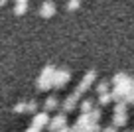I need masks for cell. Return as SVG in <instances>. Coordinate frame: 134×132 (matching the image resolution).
<instances>
[{
	"label": "cell",
	"mask_w": 134,
	"mask_h": 132,
	"mask_svg": "<svg viewBox=\"0 0 134 132\" xmlns=\"http://www.w3.org/2000/svg\"><path fill=\"white\" fill-rule=\"evenodd\" d=\"M55 67L53 65H46L40 73L38 81H36V87H38L40 91H49L51 87H53V75H55Z\"/></svg>",
	"instance_id": "1"
},
{
	"label": "cell",
	"mask_w": 134,
	"mask_h": 132,
	"mask_svg": "<svg viewBox=\"0 0 134 132\" xmlns=\"http://www.w3.org/2000/svg\"><path fill=\"white\" fill-rule=\"evenodd\" d=\"M81 95H83V93H79V91L75 89V91H73L71 95H69V97L61 103V111L65 112V114H67V112H71V111H75V107H77V103H79Z\"/></svg>",
	"instance_id": "2"
},
{
	"label": "cell",
	"mask_w": 134,
	"mask_h": 132,
	"mask_svg": "<svg viewBox=\"0 0 134 132\" xmlns=\"http://www.w3.org/2000/svg\"><path fill=\"white\" fill-rule=\"evenodd\" d=\"M63 126H67V114H65V112H57V114L49 120L47 130H49V132H59Z\"/></svg>",
	"instance_id": "3"
},
{
	"label": "cell",
	"mask_w": 134,
	"mask_h": 132,
	"mask_svg": "<svg viewBox=\"0 0 134 132\" xmlns=\"http://www.w3.org/2000/svg\"><path fill=\"white\" fill-rule=\"evenodd\" d=\"M95 79H97V71L95 69H91V71H87V73L83 75V79H81V83L75 87L79 93H85V91H89V87L95 83Z\"/></svg>",
	"instance_id": "4"
},
{
	"label": "cell",
	"mask_w": 134,
	"mask_h": 132,
	"mask_svg": "<svg viewBox=\"0 0 134 132\" xmlns=\"http://www.w3.org/2000/svg\"><path fill=\"white\" fill-rule=\"evenodd\" d=\"M69 79H71V73L67 69H57L53 75V89H61V87H65L67 83H69Z\"/></svg>",
	"instance_id": "5"
},
{
	"label": "cell",
	"mask_w": 134,
	"mask_h": 132,
	"mask_svg": "<svg viewBox=\"0 0 134 132\" xmlns=\"http://www.w3.org/2000/svg\"><path fill=\"white\" fill-rule=\"evenodd\" d=\"M49 114H47L46 111H42V112H38V114H34V120H32V126H36V128H40L42 130L43 126H49Z\"/></svg>",
	"instance_id": "6"
},
{
	"label": "cell",
	"mask_w": 134,
	"mask_h": 132,
	"mask_svg": "<svg viewBox=\"0 0 134 132\" xmlns=\"http://www.w3.org/2000/svg\"><path fill=\"white\" fill-rule=\"evenodd\" d=\"M55 10H57L55 2H51V0H46V2L40 6V16H43V18H51V16L55 14Z\"/></svg>",
	"instance_id": "7"
},
{
	"label": "cell",
	"mask_w": 134,
	"mask_h": 132,
	"mask_svg": "<svg viewBox=\"0 0 134 132\" xmlns=\"http://www.w3.org/2000/svg\"><path fill=\"white\" fill-rule=\"evenodd\" d=\"M57 107H59V101H57V97H55V95H49L46 101H43V111H46V112L55 111Z\"/></svg>",
	"instance_id": "8"
},
{
	"label": "cell",
	"mask_w": 134,
	"mask_h": 132,
	"mask_svg": "<svg viewBox=\"0 0 134 132\" xmlns=\"http://www.w3.org/2000/svg\"><path fill=\"white\" fill-rule=\"evenodd\" d=\"M130 79H132V77H130V75H126V73H116V75L113 77V85H114V87H122V85H126Z\"/></svg>",
	"instance_id": "9"
},
{
	"label": "cell",
	"mask_w": 134,
	"mask_h": 132,
	"mask_svg": "<svg viewBox=\"0 0 134 132\" xmlns=\"http://www.w3.org/2000/svg\"><path fill=\"white\" fill-rule=\"evenodd\" d=\"M126 122H128V114H113V126L114 128L126 126Z\"/></svg>",
	"instance_id": "10"
},
{
	"label": "cell",
	"mask_w": 134,
	"mask_h": 132,
	"mask_svg": "<svg viewBox=\"0 0 134 132\" xmlns=\"http://www.w3.org/2000/svg\"><path fill=\"white\" fill-rule=\"evenodd\" d=\"M79 108H81V114H89V112H93V108H95V103H93V99H85Z\"/></svg>",
	"instance_id": "11"
},
{
	"label": "cell",
	"mask_w": 134,
	"mask_h": 132,
	"mask_svg": "<svg viewBox=\"0 0 134 132\" xmlns=\"http://www.w3.org/2000/svg\"><path fill=\"white\" fill-rule=\"evenodd\" d=\"M97 95H105V93H110L109 91V79H105V81H99L97 83Z\"/></svg>",
	"instance_id": "12"
},
{
	"label": "cell",
	"mask_w": 134,
	"mask_h": 132,
	"mask_svg": "<svg viewBox=\"0 0 134 132\" xmlns=\"http://www.w3.org/2000/svg\"><path fill=\"white\" fill-rule=\"evenodd\" d=\"M26 10H28V0H18L16 4H14V12L20 16V14H24Z\"/></svg>",
	"instance_id": "13"
},
{
	"label": "cell",
	"mask_w": 134,
	"mask_h": 132,
	"mask_svg": "<svg viewBox=\"0 0 134 132\" xmlns=\"http://www.w3.org/2000/svg\"><path fill=\"white\" fill-rule=\"evenodd\" d=\"M126 107H128L126 103H116L113 112H114V114H126Z\"/></svg>",
	"instance_id": "14"
},
{
	"label": "cell",
	"mask_w": 134,
	"mask_h": 132,
	"mask_svg": "<svg viewBox=\"0 0 134 132\" xmlns=\"http://www.w3.org/2000/svg\"><path fill=\"white\" fill-rule=\"evenodd\" d=\"M14 112H28V103H26V101L16 103L14 104Z\"/></svg>",
	"instance_id": "15"
},
{
	"label": "cell",
	"mask_w": 134,
	"mask_h": 132,
	"mask_svg": "<svg viewBox=\"0 0 134 132\" xmlns=\"http://www.w3.org/2000/svg\"><path fill=\"white\" fill-rule=\"evenodd\" d=\"M109 103H113V95H110V93L99 95V104H109Z\"/></svg>",
	"instance_id": "16"
},
{
	"label": "cell",
	"mask_w": 134,
	"mask_h": 132,
	"mask_svg": "<svg viewBox=\"0 0 134 132\" xmlns=\"http://www.w3.org/2000/svg\"><path fill=\"white\" fill-rule=\"evenodd\" d=\"M28 112H32V114H38V101H36V99L28 101Z\"/></svg>",
	"instance_id": "17"
},
{
	"label": "cell",
	"mask_w": 134,
	"mask_h": 132,
	"mask_svg": "<svg viewBox=\"0 0 134 132\" xmlns=\"http://www.w3.org/2000/svg\"><path fill=\"white\" fill-rule=\"evenodd\" d=\"M89 114H91L93 122H99L100 116H103V112H100V108H99V107H95V108H93V112H89Z\"/></svg>",
	"instance_id": "18"
},
{
	"label": "cell",
	"mask_w": 134,
	"mask_h": 132,
	"mask_svg": "<svg viewBox=\"0 0 134 132\" xmlns=\"http://www.w3.org/2000/svg\"><path fill=\"white\" fill-rule=\"evenodd\" d=\"M79 6H81L79 0H71V2H67V8H69V10H75V8H79Z\"/></svg>",
	"instance_id": "19"
},
{
	"label": "cell",
	"mask_w": 134,
	"mask_h": 132,
	"mask_svg": "<svg viewBox=\"0 0 134 132\" xmlns=\"http://www.w3.org/2000/svg\"><path fill=\"white\" fill-rule=\"evenodd\" d=\"M124 103H126V104H134V91L128 93V95L124 97Z\"/></svg>",
	"instance_id": "20"
},
{
	"label": "cell",
	"mask_w": 134,
	"mask_h": 132,
	"mask_svg": "<svg viewBox=\"0 0 134 132\" xmlns=\"http://www.w3.org/2000/svg\"><path fill=\"white\" fill-rule=\"evenodd\" d=\"M103 132H118V128H114L113 124H110V126H105V128H103Z\"/></svg>",
	"instance_id": "21"
},
{
	"label": "cell",
	"mask_w": 134,
	"mask_h": 132,
	"mask_svg": "<svg viewBox=\"0 0 134 132\" xmlns=\"http://www.w3.org/2000/svg\"><path fill=\"white\" fill-rule=\"evenodd\" d=\"M26 132H42L40 128H36V126H30V128H26Z\"/></svg>",
	"instance_id": "22"
},
{
	"label": "cell",
	"mask_w": 134,
	"mask_h": 132,
	"mask_svg": "<svg viewBox=\"0 0 134 132\" xmlns=\"http://www.w3.org/2000/svg\"><path fill=\"white\" fill-rule=\"evenodd\" d=\"M59 132H73V126H63Z\"/></svg>",
	"instance_id": "23"
},
{
	"label": "cell",
	"mask_w": 134,
	"mask_h": 132,
	"mask_svg": "<svg viewBox=\"0 0 134 132\" xmlns=\"http://www.w3.org/2000/svg\"><path fill=\"white\" fill-rule=\"evenodd\" d=\"M124 132H130V130H124Z\"/></svg>",
	"instance_id": "24"
},
{
	"label": "cell",
	"mask_w": 134,
	"mask_h": 132,
	"mask_svg": "<svg viewBox=\"0 0 134 132\" xmlns=\"http://www.w3.org/2000/svg\"><path fill=\"white\" fill-rule=\"evenodd\" d=\"M132 132H134V130H132Z\"/></svg>",
	"instance_id": "25"
}]
</instances>
